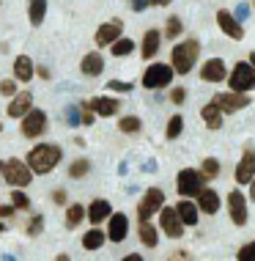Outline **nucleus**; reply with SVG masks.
<instances>
[{
	"mask_svg": "<svg viewBox=\"0 0 255 261\" xmlns=\"http://www.w3.org/2000/svg\"><path fill=\"white\" fill-rule=\"evenodd\" d=\"M61 160H63V149L58 143H49V140H41V143H36L31 151H27V168L33 171V176H47V173H52L55 168L61 165Z\"/></svg>",
	"mask_w": 255,
	"mask_h": 261,
	"instance_id": "obj_1",
	"label": "nucleus"
},
{
	"mask_svg": "<svg viewBox=\"0 0 255 261\" xmlns=\"http://www.w3.org/2000/svg\"><path fill=\"white\" fill-rule=\"evenodd\" d=\"M197 58H201V41L195 36H187V39H179L173 47H170V66L179 77H187L189 72L195 69Z\"/></svg>",
	"mask_w": 255,
	"mask_h": 261,
	"instance_id": "obj_2",
	"label": "nucleus"
},
{
	"mask_svg": "<svg viewBox=\"0 0 255 261\" xmlns=\"http://www.w3.org/2000/svg\"><path fill=\"white\" fill-rule=\"evenodd\" d=\"M173 66L170 63H159V61H151L148 66L143 69V77H140V86L146 91H162V88H170L173 83Z\"/></svg>",
	"mask_w": 255,
	"mask_h": 261,
	"instance_id": "obj_3",
	"label": "nucleus"
},
{
	"mask_svg": "<svg viewBox=\"0 0 255 261\" xmlns=\"http://www.w3.org/2000/svg\"><path fill=\"white\" fill-rule=\"evenodd\" d=\"M203 187H209V179L203 176L201 168H181L176 176V190L181 198H197Z\"/></svg>",
	"mask_w": 255,
	"mask_h": 261,
	"instance_id": "obj_4",
	"label": "nucleus"
},
{
	"mask_svg": "<svg viewBox=\"0 0 255 261\" xmlns=\"http://www.w3.org/2000/svg\"><path fill=\"white\" fill-rule=\"evenodd\" d=\"M228 91H236V94H250L255 91V69L250 61H236L228 72Z\"/></svg>",
	"mask_w": 255,
	"mask_h": 261,
	"instance_id": "obj_5",
	"label": "nucleus"
},
{
	"mask_svg": "<svg viewBox=\"0 0 255 261\" xmlns=\"http://www.w3.org/2000/svg\"><path fill=\"white\" fill-rule=\"evenodd\" d=\"M0 176L9 181L11 190H25V187H31V181H33V171L27 168V162L19 160V157L6 160L3 162V173Z\"/></svg>",
	"mask_w": 255,
	"mask_h": 261,
	"instance_id": "obj_6",
	"label": "nucleus"
},
{
	"mask_svg": "<svg viewBox=\"0 0 255 261\" xmlns=\"http://www.w3.org/2000/svg\"><path fill=\"white\" fill-rule=\"evenodd\" d=\"M47 129H49V116H47V110H41V108H33L31 113H25V116L19 118V132H22V138H27V140H41L47 135Z\"/></svg>",
	"mask_w": 255,
	"mask_h": 261,
	"instance_id": "obj_7",
	"label": "nucleus"
},
{
	"mask_svg": "<svg viewBox=\"0 0 255 261\" xmlns=\"http://www.w3.org/2000/svg\"><path fill=\"white\" fill-rule=\"evenodd\" d=\"M211 102H214L217 108L222 110V116H233V113L250 108V105H252V96H250V94H236V91H217V94L211 96Z\"/></svg>",
	"mask_w": 255,
	"mask_h": 261,
	"instance_id": "obj_8",
	"label": "nucleus"
},
{
	"mask_svg": "<svg viewBox=\"0 0 255 261\" xmlns=\"http://www.w3.org/2000/svg\"><path fill=\"white\" fill-rule=\"evenodd\" d=\"M162 206H165V193L159 187H148L143 193V198L137 201V223L151 220L154 215H159Z\"/></svg>",
	"mask_w": 255,
	"mask_h": 261,
	"instance_id": "obj_9",
	"label": "nucleus"
},
{
	"mask_svg": "<svg viewBox=\"0 0 255 261\" xmlns=\"http://www.w3.org/2000/svg\"><path fill=\"white\" fill-rule=\"evenodd\" d=\"M121 36H124V19L121 17H112V19H107V22H102L96 28L94 44L99 47V50H107L112 41H118Z\"/></svg>",
	"mask_w": 255,
	"mask_h": 261,
	"instance_id": "obj_10",
	"label": "nucleus"
},
{
	"mask_svg": "<svg viewBox=\"0 0 255 261\" xmlns=\"http://www.w3.org/2000/svg\"><path fill=\"white\" fill-rule=\"evenodd\" d=\"M228 63H225L219 55H214V58H209V61H203L201 63V69H197V74H201V80L203 83H211V86H219V83H225L228 80Z\"/></svg>",
	"mask_w": 255,
	"mask_h": 261,
	"instance_id": "obj_11",
	"label": "nucleus"
},
{
	"mask_svg": "<svg viewBox=\"0 0 255 261\" xmlns=\"http://www.w3.org/2000/svg\"><path fill=\"white\" fill-rule=\"evenodd\" d=\"M157 217H159V231H162L165 237H170V239H181V237H184L187 225L181 223V217H179V212H176V206H162Z\"/></svg>",
	"mask_w": 255,
	"mask_h": 261,
	"instance_id": "obj_12",
	"label": "nucleus"
},
{
	"mask_svg": "<svg viewBox=\"0 0 255 261\" xmlns=\"http://www.w3.org/2000/svg\"><path fill=\"white\" fill-rule=\"evenodd\" d=\"M217 28H219V31H222L231 41H242L244 33H247V31H244V22H242V19H239L233 11H228V9H217Z\"/></svg>",
	"mask_w": 255,
	"mask_h": 261,
	"instance_id": "obj_13",
	"label": "nucleus"
},
{
	"mask_svg": "<svg viewBox=\"0 0 255 261\" xmlns=\"http://www.w3.org/2000/svg\"><path fill=\"white\" fill-rule=\"evenodd\" d=\"M225 203H228V215H231V223L233 225H247V220H250V212H247V195L242 193V190H231L228 198H225Z\"/></svg>",
	"mask_w": 255,
	"mask_h": 261,
	"instance_id": "obj_14",
	"label": "nucleus"
},
{
	"mask_svg": "<svg viewBox=\"0 0 255 261\" xmlns=\"http://www.w3.org/2000/svg\"><path fill=\"white\" fill-rule=\"evenodd\" d=\"M233 179H236V185H239V187L250 185V181L255 179V149H252L250 143L244 146L242 157H239V162H236V171H233Z\"/></svg>",
	"mask_w": 255,
	"mask_h": 261,
	"instance_id": "obj_15",
	"label": "nucleus"
},
{
	"mask_svg": "<svg viewBox=\"0 0 255 261\" xmlns=\"http://www.w3.org/2000/svg\"><path fill=\"white\" fill-rule=\"evenodd\" d=\"M126 237H129V217L124 212H112L107 217V242L121 245Z\"/></svg>",
	"mask_w": 255,
	"mask_h": 261,
	"instance_id": "obj_16",
	"label": "nucleus"
},
{
	"mask_svg": "<svg viewBox=\"0 0 255 261\" xmlns=\"http://www.w3.org/2000/svg\"><path fill=\"white\" fill-rule=\"evenodd\" d=\"M88 108L96 113V118H112V116H118V113H121V99H118V96L102 94V96L88 99Z\"/></svg>",
	"mask_w": 255,
	"mask_h": 261,
	"instance_id": "obj_17",
	"label": "nucleus"
},
{
	"mask_svg": "<svg viewBox=\"0 0 255 261\" xmlns=\"http://www.w3.org/2000/svg\"><path fill=\"white\" fill-rule=\"evenodd\" d=\"M11 77H14L17 83H22V86H27V83L36 77V63H33L31 55L19 53L17 58H14V63H11Z\"/></svg>",
	"mask_w": 255,
	"mask_h": 261,
	"instance_id": "obj_18",
	"label": "nucleus"
},
{
	"mask_svg": "<svg viewBox=\"0 0 255 261\" xmlns=\"http://www.w3.org/2000/svg\"><path fill=\"white\" fill-rule=\"evenodd\" d=\"M31 110H33V91H17V96L9 99L6 116L14 118V121H19V118H22L25 113H31Z\"/></svg>",
	"mask_w": 255,
	"mask_h": 261,
	"instance_id": "obj_19",
	"label": "nucleus"
},
{
	"mask_svg": "<svg viewBox=\"0 0 255 261\" xmlns=\"http://www.w3.org/2000/svg\"><path fill=\"white\" fill-rule=\"evenodd\" d=\"M159 47H162V31L148 28V31L143 33V39H140V58H143L146 63H151V58H157Z\"/></svg>",
	"mask_w": 255,
	"mask_h": 261,
	"instance_id": "obj_20",
	"label": "nucleus"
},
{
	"mask_svg": "<svg viewBox=\"0 0 255 261\" xmlns=\"http://www.w3.org/2000/svg\"><path fill=\"white\" fill-rule=\"evenodd\" d=\"M104 72V55L102 50H91L80 58V74L82 77H99Z\"/></svg>",
	"mask_w": 255,
	"mask_h": 261,
	"instance_id": "obj_21",
	"label": "nucleus"
},
{
	"mask_svg": "<svg viewBox=\"0 0 255 261\" xmlns=\"http://www.w3.org/2000/svg\"><path fill=\"white\" fill-rule=\"evenodd\" d=\"M110 215H112V203L107 198H94L88 203V209H85V217H88V223H94V225L107 223Z\"/></svg>",
	"mask_w": 255,
	"mask_h": 261,
	"instance_id": "obj_22",
	"label": "nucleus"
},
{
	"mask_svg": "<svg viewBox=\"0 0 255 261\" xmlns=\"http://www.w3.org/2000/svg\"><path fill=\"white\" fill-rule=\"evenodd\" d=\"M197 209H201V215H217L219 206H222V198H219V193L214 187H203L201 195L195 198Z\"/></svg>",
	"mask_w": 255,
	"mask_h": 261,
	"instance_id": "obj_23",
	"label": "nucleus"
},
{
	"mask_svg": "<svg viewBox=\"0 0 255 261\" xmlns=\"http://www.w3.org/2000/svg\"><path fill=\"white\" fill-rule=\"evenodd\" d=\"M201 118H203V124H206V129H211V132L222 129V124H225L222 110H219L214 102H206V105H203V108H201Z\"/></svg>",
	"mask_w": 255,
	"mask_h": 261,
	"instance_id": "obj_24",
	"label": "nucleus"
},
{
	"mask_svg": "<svg viewBox=\"0 0 255 261\" xmlns=\"http://www.w3.org/2000/svg\"><path fill=\"white\" fill-rule=\"evenodd\" d=\"M176 212H179L181 223L187 225V228H189V225H197V220H201V209H197L195 201H187V198L179 201V203H176Z\"/></svg>",
	"mask_w": 255,
	"mask_h": 261,
	"instance_id": "obj_25",
	"label": "nucleus"
},
{
	"mask_svg": "<svg viewBox=\"0 0 255 261\" xmlns=\"http://www.w3.org/2000/svg\"><path fill=\"white\" fill-rule=\"evenodd\" d=\"M47 9H49V0H27V19H31L33 28H41V25H44Z\"/></svg>",
	"mask_w": 255,
	"mask_h": 261,
	"instance_id": "obj_26",
	"label": "nucleus"
},
{
	"mask_svg": "<svg viewBox=\"0 0 255 261\" xmlns=\"http://www.w3.org/2000/svg\"><path fill=\"white\" fill-rule=\"evenodd\" d=\"M137 237H140V242H143V248H157L159 245V228L151 220L137 223Z\"/></svg>",
	"mask_w": 255,
	"mask_h": 261,
	"instance_id": "obj_27",
	"label": "nucleus"
},
{
	"mask_svg": "<svg viewBox=\"0 0 255 261\" xmlns=\"http://www.w3.org/2000/svg\"><path fill=\"white\" fill-rule=\"evenodd\" d=\"M104 242H107V231H102L99 225H94V228H88V231L82 234V248L91 250V253L99 250Z\"/></svg>",
	"mask_w": 255,
	"mask_h": 261,
	"instance_id": "obj_28",
	"label": "nucleus"
},
{
	"mask_svg": "<svg viewBox=\"0 0 255 261\" xmlns=\"http://www.w3.org/2000/svg\"><path fill=\"white\" fill-rule=\"evenodd\" d=\"M184 36V19L181 17H176V14H170V17L165 19V31H162V39H167V41H179Z\"/></svg>",
	"mask_w": 255,
	"mask_h": 261,
	"instance_id": "obj_29",
	"label": "nucleus"
},
{
	"mask_svg": "<svg viewBox=\"0 0 255 261\" xmlns=\"http://www.w3.org/2000/svg\"><path fill=\"white\" fill-rule=\"evenodd\" d=\"M118 132H121V135H140V132H143V118L126 113V116L118 118Z\"/></svg>",
	"mask_w": 255,
	"mask_h": 261,
	"instance_id": "obj_30",
	"label": "nucleus"
},
{
	"mask_svg": "<svg viewBox=\"0 0 255 261\" xmlns=\"http://www.w3.org/2000/svg\"><path fill=\"white\" fill-rule=\"evenodd\" d=\"M107 50H110L112 58H126V55H132L134 50H137V44H134V41H132L129 36H121L118 41H112Z\"/></svg>",
	"mask_w": 255,
	"mask_h": 261,
	"instance_id": "obj_31",
	"label": "nucleus"
},
{
	"mask_svg": "<svg viewBox=\"0 0 255 261\" xmlns=\"http://www.w3.org/2000/svg\"><path fill=\"white\" fill-rule=\"evenodd\" d=\"M181 132H184V116L181 113H173V116L167 118V124H165V138L167 140H179Z\"/></svg>",
	"mask_w": 255,
	"mask_h": 261,
	"instance_id": "obj_32",
	"label": "nucleus"
},
{
	"mask_svg": "<svg viewBox=\"0 0 255 261\" xmlns=\"http://www.w3.org/2000/svg\"><path fill=\"white\" fill-rule=\"evenodd\" d=\"M82 220H85V206L82 203H69L66 206V228L74 231Z\"/></svg>",
	"mask_w": 255,
	"mask_h": 261,
	"instance_id": "obj_33",
	"label": "nucleus"
},
{
	"mask_svg": "<svg viewBox=\"0 0 255 261\" xmlns=\"http://www.w3.org/2000/svg\"><path fill=\"white\" fill-rule=\"evenodd\" d=\"M11 206L17 209V212H31L33 206V201H31V195L25 193V190H11Z\"/></svg>",
	"mask_w": 255,
	"mask_h": 261,
	"instance_id": "obj_34",
	"label": "nucleus"
},
{
	"mask_svg": "<svg viewBox=\"0 0 255 261\" xmlns=\"http://www.w3.org/2000/svg\"><path fill=\"white\" fill-rule=\"evenodd\" d=\"M88 173H91V160H85V157H77L69 165V179H85Z\"/></svg>",
	"mask_w": 255,
	"mask_h": 261,
	"instance_id": "obj_35",
	"label": "nucleus"
},
{
	"mask_svg": "<svg viewBox=\"0 0 255 261\" xmlns=\"http://www.w3.org/2000/svg\"><path fill=\"white\" fill-rule=\"evenodd\" d=\"M201 171H203V176H206L209 181H214L217 176H219V171H222V165H219V160H217V157H203Z\"/></svg>",
	"mask_w": 255,
	"mask_h": 261,
	"instance_id": "obj_36",
	"label": "nucleus"
},
{
	"mask_svg": "<svg viewBox=\"0 0 255 261\" xmlns=\"http://www.w3.org/2000/svg\"><path fill=\"white\" fill-rule=\"evenodd\" d=\"M104 91H116L118 96H126L134 91V83L132 80H107V88Z\"/></svg>",
	"mask_w": 255,
	"mask_h": 261,
	"instance_id": "obj_37",
	"label": "nucleus"
},
{
	"mask_svg": "<svg viewBox=\"0 0 255 261\" xmlns=\"http://www.w3.org/2000/svg\"><path fill=\"white\" fill-rule=\"evenodd\" d=\"M41 231H44V215L39 212V215H33L31 220H27V225H25V234H27V237H39Z\"/></svg>",
	"mask_w": 255,
	"mask_h": 261,
	"instance_id": "obj_38",
	"label": "nucleus"
},
{
	"mask_svg": "<svg viewBox=\"0 0 255 261\" xmlns=\"http://www.w3.org/2000/svg\"><path fill=\"white\" fill-rule=\"evenodd\" d=\"M17 91H19V83L14 80V77H6V80H0V96L11 99V96H17Z\"/></svg>",
	"mask_w": 255,
	"mask_h": 261,
	"instance_id": "obj_39",
	"label": "nucleus"
},
{
	"mask_svg": "<svg viewBox=\"0 0 255 261\" xmlns=\"http://www.w3.org/2000/svg\"><path fill=\"white\" fill-rule=\"evenodd\" d=\"M236 261H255V239L252 242H244L242 248L236 250Z\"/></svg>",
	"mask_w": 255,
	"mask_h": 261,
	"instance_id": "obj_40",
	"label": "nucleus"
},
{
	"mask_svg": "<svg viewBox=\"0 0 255 261\" xmlns=\"http://www.w3.org/2000/svg\"><path fill=\"white\" fill-rule=\"evenodd\" d=\"M96 121V113L88 108V102H80V124H85V126H91Z\"/></svg>",
	"mask_w": 255,
	"mask_h": 261,
	"instance_id": "obj_41",
	"label": "nucleus"
},
{
	"mask_svg": "<svg viewBox=\"0 0 255 261\" xmlns=\"http://www.w3.org/2000/svg\"><path fill=\"white\" fill-rule=\"evenodd\" d=\"M170 102H173L176 108H181V105L187 102V88H184V86H173V91H170Z\"/></svg>",
	"mask_w": 255,
	"mask_h": 261,
	"instance_id": "obj_42",
	"label": "nucleus"
},
{
	"mask_svg": "<svg viewBox=\"0 0 255 261\" xmlns=\"http://www.w3.org/2000/svg\"><path fill=\"white\" fill-rule=\"evenodd\" d=\"M66 124L69 126L80 124V105H69V108H66Z\"/></svg>",
	"mask_w": 255,
	"mask_h": 261,
	"instance_id": "obj_43",
	"label": "nucleus"
},
{
	"mask_svg": "<svg viewBox=\"0 0 255 261\" xmlns=\"http://www.w3.org/2000/svg\"><path fill=\"white\" fill-rule=\"evenodd\" d=\"M165 261H195V258H192L189 250H173V253H167Z\"/></svg>",
	"mask_w": 255,
	"mask_h": 261,
	"instance_id": "obj_44",
	"label": "nucleus"
},
{
	"mask_svg": "<svg viewBox=\"0 0 255 261\" xmlns=\"http://www.w3.org/2000/svg\"><path fill=\"white\" fill-rule=\"evenodd\" d=\"M66 201H69V193L63 187H55L52 190V203H55V206H63Z\"/></svg>",
	"mask_w": 255,
	"mask_h": 261,
	"instance_id": "obj_45",
	"label": "nucleus"
},
{
	"mask_svg": "<svg viewBox=\"0 0 255 261\" xmlns=\"http://www.w3.org/2000/svg\"><path fill=\"white\" fill-rule=\"evenodd\" d=\"M14 215H17V209H14L11 203H0V220H9Z\"/></svg>",
	"mask_w": 255,
	"mask_h": 261,
	"instance_id": "obj_46",
	"label": "nucleus"
},
{
	"mask_svg": "<svg viewBox=\"0 0 255 261\" xmlns=\"http://www.w3.org/2000/svg\"><path fill=\"white\" fill-rule=\"evenodd\" d=\"M36 77H41V80H52V72H49V66H36Z\"/></svg>",
	"mask_w": 255,
	"mask_h": 261,
	"instance_id": "obj_47",
	"label": "nucleus"
},
{
	"mask_svg": "<svg viewBox=\"0 0 255 261\" xmlns=\"http://www.w3.org/2000/svg\"><path fill=\"white\" fill-rule=\"evenodd\" d=\"M148 6H151V3H148V0H132V11H146L148 9Z\"/></svg>",
	"mask_w": 255,
	"mask_h": 261,
	"instance_id": "obj_48",
	"label": "nucleus"
},
{
	"mask_svg": "<svg viewBox=\"0 0 255 261\" xmlns=\"http://www.w3.org/2000/svg\"><path fill=\"white\" fill-rule=\"evenodd\" d=\"M148 3H151V6H157V9H165V6H170L173 0H148Z\"/></svg>",
	"mask_w": 255,
	"mask_h": 261,
	"instance_id": "obj_49",
	"label": "nucleus"
},
{
	"mask_svg": "<svg viewBox=\"0 0 255 261\" xmlns=\"http://www.w3.org/2000/svg\"><path fill=\"white\" fill-rule=\"evenodd\" d=\"M121 261H146V258L140 256V253H129V256H124Z\"/></svg>",
	"mask_w": 255,
	"mask_h": 261,
	"instance_id": "obj_50",
	"label": "nucleus"
},
{
	"mask_svg": "<svg viewBox=\"0 0 255 261\" xmlns=\"http://www.w3.org/2000/svg\"><path fill=\"white\" fill-rule=\"evenodd\" d=\"M233 14H236V17H239V19H242V22H244V17H247V6H239V9L233 11Z\"/></svg>",
	"mask_w": 255,
	"mask_h": 261,
	"instance_id": "obj_51",
	"label": "nucleus"
},
{
	"mask_svg": "<svg viewBox=\"0 0 255 261\" xmlns=\"http://www.w3.org/2000/svg\"><path fill=\"white\" fill-rule=\"evenodd\" d=\"M247 187H250V195H247V201H252V203H255V179H252Z\"/></svg>",
	"mask_w": 255,
	"mask_h": 261,
	"instance_id": "obj_52",
	"label": "nucleus"
},
{
	"mask_svg": "<svg viewBox=\"0 0 255 261\" xmlns=\"http://www.w3.org/2000/svg\"><path fill=\"white\" fill-rule=\"evenodd\" d=\"M55 261H72V256H69V253H58V256H55Z\"/></svg>",
	"mask_w": 255,
	"mask_h": 261,
	"instance_id": "obj_53",
	"label": "nucleus"
},
{
	"mask_svg": "<svg viewBox=\"0 0 255 261\" xmlns=\"http://www.w3.org/2000/svg\"><path fill=\"white\" fill-rule=\"evenodd\" d=\"M247 61H250V63H252V69H255V50H252L250 55H247Z\"/></svg>",
	"mask_w": 255,
	"mask_h": 261,
	"instance_id": "obj_54",
	"label": "nucleus"
},
{
	"mask_svg": "<svg viewBox=\"0 0 255 261\" xmlns=\"http://www.w3.org/2000/svg\"><path fill=\"white\" fill-rule=\"evenodd\" d=\"M0 231H6V223H0Z\"/></svg>",
	"mask_w": 255,
	"mask_h": 261,
	"instance_id": "obj_55",
	"label": "nucleus"
},
{
	"mask_svg": "<svg viewBox=\"0 0 255 261\" xmlns=\"http://www.w3.org/2000/svg\"><path fill=\"white\" fill-rule=\"evenodd\" d=\"M0 135H3V121H0Z\"/></svg>",
	"mask_w": 255,
	"mask_h": 261,
	"instance_id": "obj_56",
	"label": "nucleus"
},
{
	"mask_svg": "<svg viewBox=\"0 0 255 261\" xmlns=\"http://www.w3.org/2000/svg\"><path fill=\"white\" fill-rule=\"evenodd\" d=\"M0 173H3V162H0Z\"/></svg>",
	"mask_w": 255,
	"mask_h": 261,
	"instance_id": "obj_57",
	"label": "nucleus"
},
{
	"mask_svg": "<svg viewBox=\"0 0 255 261\" xmlns=\"http://www.w3.org/2000/svg\"><path fill=\"white\" fill-rule=\"evenodd\" d=\"M250 3H252V6H255V0H250Z\"/></svg>",
	"mask_w": 255,
	"mask_h": 261,
	"instance_id": "obj_58",
	"label": "nucleus"
}]
</instances>
